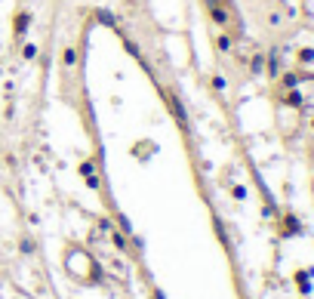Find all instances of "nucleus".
<instances>
[{
    "label": "nucleus",
    "mask_w": 314,
    "mask_h": 299,
    "mask_svg": "<svg viewBox=\"0 0 314 299\" xmlns=\"http://www.w3.org/2000/svg\"><path fill=\"white\" fill-rule=\"evenodd\" d=\"M62 269H65V275L74 284H81V287H96V284L105 281V269L99 263V256L90 247H84V244H68L65 247Z\"/></svg>",
    "instance_id": "f257e3e1"
},
{
    "label": "nucleus",
    "mask_w": 314,
    "mask_h": 299,
    "mask_svg": "<svg viewBox=\"0 0 314 299\" xmlns=\"http://www.w3.org/2000/svg\"><path fill=\"white\" fill-rule=\"evenodd\" d=\"M28 25H31V16H28V13H19V16H16V28H13V31H16V41H22V37L28 34Z\"/></svg>",
    "instance_id": "f03ea898"
},
{
    "label": "nucleus",
    "mask_w": 314,
    "mask_h": 299,
    "mask_svg": "<svg viewBox=\"0 0 314 299\" xmlns=\"http://www.w3.org/2000/svg\"><path fill=\"white\" fill-rule=\"evenodd\" d=\"M81 173H84V179H87L90 189H99V170H93V164H84Z\"/></svg>",
    "instance_id": "7ed1b4c3"
},
{
    "label": "nucleus",
    "mask_w": 314,
    "mask_h": 299,
    "mask_svg": "<svg viewBox=\"0 0 314 299\" xmlns=\"http://www.w3.org/2000/svg\"><path fill=\"white\" fill-rule=\"evenodd\" d=\"M151 155H154V142H136V158L139 161H145Z\"/></svg>",
    "instance_id": "20e7f679"
},
{
    "label": "nucleus",
    "mask_w": 314,
    "mask_h": 299,
    "mask_svg": "<svg viewBox=\"0 0 314 299\" xmlns=\"http://www.w3.org/2000/svg\"><path fill=\"white\" fill-rule=\"evenodd\" d=\"M74 65H77V50L68 47V50H65V68H74Z\"/></svg>",
    "instance_id": "39448f33"
},
{
    "label": "nucleus",
    "mask_w": 314,
    "mask_h": 299,
    "mask_svg": "<svg viewBox=\"0 0 314 299\" xmlns=\"http://www.w3.org/2000/svg\"><path fill=\"white\" fill-rule=\"evenodd\" d=\"M287 235H299L302 229H299V222H296V216H287V229H284Z\"/></svg>",
    "instance_id": "423d86ee"
},
{
    "label": "nucleus",
    "mask_w": 314,
    "mask_h": 299,
    "mask_svg": "<svg viewBox=\"0 0 314 299\" xmlns=\"http://www.w3.org/2000/svg\"><path fill=\"white\" fill-rule=\"evenodd\" d=\"M19 250H22V253H34V241H31V238H22V241H19Z\"/></svg>",
    "instance_id": "0eeeda50"
},
{
    "label": "nucleus",
    "mask_w": 314,
    "mask_h": 299,
    "mask_svg": "<svg viewBox=\"0 0 314 299\" xmlns=\"http://www.w3.org/2000/svg\"><path fill=\"white\" fill-rule=\"evenodd\" d=\"M34 56H37V50H34L31 44H28V47H25V59H34Z\"/></svg>",
    "instance_id": "6e6552de"
},
{
    "label": "nucleus",
    "mask_w": 314,
    "mask_h": 299,
    "mask_svg": "<svg viewBox=\"0 0 314 299\" xmlns=\"http://www.w3.org/2000/svg\"><path fill=\"white\" fill-rule=\"evenodd\" d=\"M154 299H164V296H161V290H154Z\"/></svg>",
    "instance_id": "1a4fd4ad"
}]
</instances>
